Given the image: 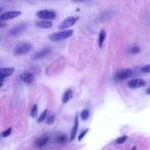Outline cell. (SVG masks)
Listing matches in <instances>:
<instances>
[{
    "label": "cell",
    "instance_id": "1",
    "mask_svg": "<svg viewBox=\"0 0 150 150\" xmlns=\"http://www.w3.org/2000/svg\"><path fill=\"white\" fill-rule=\"evenodd\" d=\"M72 34H73V30H63L61 32L52 33V35H50V39L54 41H59V40L67 39L70 36H72Z\"/></svg>",
    "mask_w": 150,
    "mask_h": 150
},
{
    "label": "cell",
    "instance_id": "2",
    "mask_svg": "<svg viewBox=\"0 0 150 150\" xmlns=\"http://www.w3.org/2000/svg\"><path fill=\"white\" fill-rule=\"evenodd\" d=\"M37 17H39L41 20H47V21H52L54 20L57 15L54 10H50V9H43V10H39L36 13Z\"/></svg>",
    "mask_w": 150,
    "mask_h": 150
},
{
    "label": "cell",
    "instance_id": "3",
    "mask_svg": "<svg viewBox=\"0 0 150 150\" xmlns=\"http://www.w3.org/2000/svg\"><path fill=\"white\" fill-rule=\"evenodd\" d=\"M31 50H32V45H31L30 43H28V42H23V43L15 46V52H15V56H21V54L29 52Z\"/></svg>",
    "mask_w": 150,
    "mask_h": 150
},
{
    "label": "cell",
    "instance_id": "4",
    "mask_svg": "<svg viewBox=\"0 0 150 150\" xmlns=\"http://www.w3.org/2000/svg\"><path fill=\"white\" fill-rule=\"evenodd\" d=\"M77 21H78V17H68L61 23V25H60L59 27H60V29H61V30H66V29L69 28V27L73 26V25L75 24Z\"/></svg>",
    "mask_w": 150,
    "mask_h": 150
},
{
    "label": "cell",
    "instance_id": "5",
    "mask_svg": "<svg viewBox=\"0 0 150 150\" xmlns=\"http://www.w3.org/2000/svg\"><path fill=\"white\" fill-rule=\"evenodd\" d=\"M21 15V11L19 10H10V11H5L2 15H0V20L1 21H7V20H13L15 17H19Z\"/></svg>",
    "mask_w": 150,
    "mask_h": 150
},
{
    "label": "cell",
    "instance_id": "6",
    "mask_svg": "<svg viewBox=\"0 0 150 150\" xmlns=\"http://www.w3.org/2000/svg\"><path fill=\"white\" fill-rule=\"evenodd\" d=\"M128 85L132 89H140V87H143L146 85V81L142 78H135L132 79L128 82Z\"/></svg>",
    "mask_w": 150,
    "mask_h": 150
},
{
    "label": "cell",
    "instance_id": "7",
    "mask_svg": "<svg viewBox=\"0 0 150 150\" xmlns=\"http://www.w3.org/2000/svg\"><path fill=\"white\" fill-rule=\"evenodd\" d=\"M133 73L134 72L130 69H123L116 74V79H118V80H124V79H128L133 75Z\"/></svg>",
    "mask_w": 150,
    "mask_h": 150
},
{
    "label": "cell",
    "instance_id": "8",
    "mask_svg": "<svg viewBox=\"0 0 150 150\" xmlns=\"http://www.w3.org/2000/svg\"><path fill=\"white\" fill-rule=\"evenodd\" d=\"M48 141H50V136H48L47 134H44V135H42L41 137H39L36 140L35 146H36L37 148H39V149L40 148H43L44 146L48 143Z\"/></svg>",
    "mask_w": 150,
    "mask_h": 150
},
{
    "label": "cell",
    "instance_id": "9",
    "mask_svg": "<svg viewBox=\"0 0 150 150\" xmlns=\"http://www.w3.org/2000/svg\"><path fill=\"white\" fill-rule=\"evenodd\" d=\"M20 78H21V80L24 81L25 83H31L34 81L35 76H34V74L31 73V72L25 71V72H23V73H21Z\"/></svg>",
    "mask_w": 150,
    "mask_h": 150
},
{
    "label": "cell",
    "instance_id": "10",
    "mask_svg": "<svg viewBox=\"0 0 150 150\" xmlns=\"http://www.w3.org/2000/svg\"><path fill=\"white\" fill-rule=\"evenodd\" d=\"M50 54V48H43L42 50H39V52H35L33 54V60H42L45 57H47L48 54Z\"/></svg>",
    "mask_w": 150,
    "mask_h": 150
},
{
    "label": "cell",
    "instance_id": "11",
    "mask_svg": "<svg viewBox=\"0 0 150 150\" xmlns=\"http://www.w3.org/2000/svg\"><path fill=\"white\" fill-rule=\"evenodd\" d=\"M78 126H79V119H78V115L75 116V120H74V126L71 130V135H70V141H73L76 137V134L78 132Z\"/></svg>",
    "mask_w": 150,
    "mask_h": 150
},
{
    "label": "cell",
    "instance_id": "12",
    "mask_svg": "<svg viewBox=\"0 0 150 150\" xmlns=\"http://www.w3.org/2000/svg\"><path fill=\"white\" fill-rule=\"evenodd\" d=\"M26 30V25H19V26L13 28L9 31V34L11 36H17V35H21L23 33V31Z\"/></svg>",
    "mask_w": 150,
    "mask_h": 150
},
{
    "label": "cell",
    "instance_id": "13",
    "mask_svg": "<svg viewBox=\"0 0 150 150\" xmlns=\"http://www.w3.org/2000/svg\"><path fill=\"white\" fill-rule=\"evenodd\" d=\"M35 25H36L37 28H41V29H50L52 27V23L47 20H40L38 22H36Z\"/></svg>",
    "mask_w": 150,
    "mask_h": 150
},
{
    "label": "cell",
    "instance_id": "14",
    "mask_svg": "<svg viewBox=\"0 0 150 150\" xmlns=\"http://www.w3.org/2000/svg\"><path fill=\"white\" fill-rule=\"evenodd\" d=\"M0 71H1V77H2V79H4L5 77L10 76L11 74L13 73V71H15V69L13 67H8V68L2 67Z\"/></svg>",
    "mask_w": 150,
    "mask_h": 150
},
{
    "label": "cell",
    "instance_id": "15",
    "mask_svg": "<svg viewBox=\"0 0 150 150\" xmlns=\"http://www.w3.org/2000/svg\"><path fill=\"white\" fill-rule=\"evenodd\" d=\"M72 97H73V91H72V89H67V91H66L65 93H64V95H63L62 102H63L64 104H66V103H68L70 100H71Z\"/></svg>",
    "mask_w": 150,
    "mask_h": 150
},
{
    "label": "cell",
    "instance_id": "16",
    "mask_svg": "<svg viewBox=\"0 0 150 150\" xmlns=\"http://www.w3.org/2000/svg\"><path fill=\"white\" fill-rule=\"evenodd\" d=\"M105 38H106V32H105V30H101L100 31V34H99V46L100 47H102L103 46V42H104Z\"/></svg>",
    "mask_w": 150,
    "mask_h": 150
},
{
    "label": "cell",
    "instance_id": "17",
    "mask_svg": "<svg viewBox=\"0 0 150 150\" xmlns=\"http://www.w3.org/2000/svg\"><path fill=\"white\" fill-rule=\"evenodd\" d=\"M45 118H47V109H45V110H44L43 112H42V113L40 114V116L38 117L37 121H38L40 123V122L44 121V119H45Z\"/></svg>",
    "mask_w": 150,
    "mask_h": 150
},
{
    "label": "cell",
    "instance_id": "18",
    "mask_svg": "<svg viewBox=\"0 0 150 150\" xmlns=\"http://www.w3.org/2000/svg\"><path fill=\"white\" fill-rule=\"evenodd\" d=\"M89 112L87 109H85V110H82L81 111V113H80V118L82 120H87V118H89Z\"/></svg>",
    "mask_w": 150,
    "mask_h": 150
},
{
    "label": "cell",
    "instance_id": "19",
    "mask_svg": "<svg viewBox=\"0 0 150 150\" xmlns=\"http://www.w3.org/2000/svg\"><path fill=\"white\" fill-rule=\"evenodd\" d=\"M66 141H67V136L63 135V134H61V135L57 137V142H59V143H64Z\"/></svg>",
    "mask_w": 150,
    "mask_h": 150
},
{
    "label": "cell",
    "instance_id": "20",
    "mask_svg": "<svg viewBox=\"0 0 150 150\" xmlns=\"http://www.w3.org/2000/svg\"><path fill=\"white\" fill-rule=\"evenodd\" d=\"M126 139H128V137H126V136H121V137L117 138V139L115 140V143L116 144H123L124 142L126 141Z\"/></svg>",
    "mask_w": 150,
    "mask_h": 150
},
{
    "label": "cell",
    "instance_id": "21",
    "mask_svg": "<svg viewBox=\"0 0 150 150\" xmlns=\"http://www.w3.org/2000/svg\"><path fill=\"white\" fill-rule=\"evenodd\" d=\"M37 111H38L37 105H33L32 109H31V116H32V117H36V116H37Z\"/></svg>",
    "mask_w": 150,
    "mask_h": 150
},
{
    "label": "cell",
    "instance_id": "22",
    "mask_svg": "<svg viewBox=\"0 0 150 150\" xmlns=\"http://www.w3.org/2000/svg\"><path fill=\"white\" fill-rule=\"evenodd\" d=\"M54 118H56L54 117V114H52L50 116H47V118H46V123L50 124H50H52L54 121Z\"/></svg>",
    "mask_w": 150,
    "mask_h": 150
},
{
    "label": "cell",
    "instance_id": "23",
    "mask_svg": "<svg viewBox=\"0 0 150 150\" xmlns=\"http://www.w3.org/2000/svg\"><path fill=\"white\" fill-rule=\"evenodd\" d=\"M141 71L143 72V73H150V64L143 66V67L141 68Z\"/></svg>",
    "mask_w": 150,
    "mask_h": 150
},
{
    "label": "cell",
    "instance_id": "24",
    "mask_svg": "<svg viewBox=\"0 0 150 150\" xmlns=\"http://www.w3.org/2000/svg\"><path fill=\"white\" fill-rule=\"evenodd\" d=\"M11 130H13V128H7V130H5L4 132H3L2 134H1V136H2L3 138H5V137H7V136H9L10 135V133H11Z\"/></svg>",
    "mask_w": 150,
    "mask_h": 150
},
{
    "label": "cell",
    "instance_id": "25",
    "mask_svg": "<svg viewBox=\"0 0 150 150\" xmlns=\"http://www.w3.org/2000/svg\"><path fill=\"white\" fill-rule=\"evenodd\" d=\"M130 54H139V52H140V47H138V46H134V47H132L130 50Z\"/></svg>",
    "mask_w": 150,
    "mask_h": 150
},
{
    "label": "cell",
    "instance_id": "26",
    "mask_svg": "<svg viewBox=\"0 0 150 150\" xmlns=\"http://www.w3.org/2000/svg\"><path fill=\"white\" fill-rule=\"evenodd\" d=\"M87 132H89V130H87V128H85V130H83L82 133H80V135L78 136V141H81V140L83 139V137H84V136L87 135Z\"/></svg>",
    "mask_w": 150,
    "mask_h": 150
},
{
    "label": "cell",
    "instance_id": "27",
    "mask_svg": "<svg viewBox=\"0 0 150 150\" xmlns=\"http://www.w3.org/2000/svg\"><path fill=\"white\" fill-rule=\"evenodd\" d=\"M146 91H147V93H149V95H150V87H149V89H148Z\"/></svg>",
    "mask_w": 150,
    "mask_h": 150
},
{
    "label": "cell",
    "instance_id": "28",
    "mask_svg": "<svg viewBox=\"0 0 150 150\" xmlns=\"http://www.w3.org/2000/svg\"><path fill=\"white\" fill-rule=\"evenodd\" d=\"M132 150H137V148H136V147H133V149H132Z\"/></svg>",
    "mask_w": 150,
    "mask_h": 150
},
{
    "label": "cell",
    "instance_id": "29",
    "mask_svg": "<svg viewBox=\"0 0 150 150\" xmlns=\"http://www.w3.org/2000/svg\"><path fill=\"white\" fill-rule=\"evenodd\" d=\"M78 1H84V0H78Z\"/></svg>",
    "mask_w": 150,
    "mask_h": 150
}]
</instances>
